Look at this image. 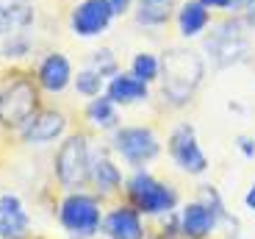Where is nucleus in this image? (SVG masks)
Returning <instances> with one entry per match:
<instances>
[{"mask_svg":"<svg viewBox=\"0 0 255 239\" xmlns=\"http://www.w3.org/2000/svg\"><path fill=\"white\" fill-rule=\"evenodd\" d=\"M161 81H164V97L172 106L189 103L197 84L203 81V58L180 47L166 50L161 58Z\"/></svg>","mask_w":255,"mask_h":239,"instance_id":"nucleus-1","label":"nucleus"},{"mask_svg":"<svg viewBox=\"0 0 255 239\" xmlns=\"http://www.w3.org/2000/svg\"><path fill=\"white\" fill-rule=\"evenodd\" d=\"M53 173L61 189L67 192H81L92 178V148L83 134L67 136L56 150L53 159Z\"/></svg>","mask_w":255,"mask_h":239,"instance_id":"nucleus-2","label":"nucleus"},{"mask_svg":"<svg viewBox=\"0 0 255 239\" xmlns=\"http://www.w3.org/2000/svg\"><path fill=\"white\" fill-rule=\"evenodd\" d=\"M103 209L100 198L89 192H67L58 206V223L72 239H92L103 231Z\"/></svg>","mask_w":255,"mask_h":239,"instance_id":"nucleus-3","label":"nucleus"},{"mask_svg":"<svg viewBox=\"0 0 255 239\" xmlns=\"http://www.w3.org/2000/svg\"><path fill=\"white\" fill-rule=\"evenodd\" d=\"M128 201L139 214L155 217V214H169L178 206V192L172 187L161 184L158 178L147 173V170H136L128 178Z\"/></svg>","mask_w":255,"mask_h":239,"instance_id":"nucleus-4","label":"nucleus"},{"mask_svg":"<svg viewBox=\"0 0 255 239\" xmlns=\"http://www.w3.org/2000/svg\"><path fill=\"white\" fill-rule=\"evenodd\" d=\"M111 148L122 162H128L133 170H141L161 153V142L153 128L144 125H122L111 136Z\"/></svg>","mask_w":255,"mask_h":239,"instance_id":"nucleus-5","label":"nucleus"},{"mask_svg":"<svg viewBox=\"0 0 255 239\" xmlns=\"http://www.w3.org/2000/svg\"><path fill=\"white\" fill-rule=\"evenodd\" d=\"M36 106H39V92L33 86V81L14 78L0 89V125L19 131L39 111Z\"/></svg>","mask_w":255,"mask_h":239,"instance_id":"nucleus-6","label":"nucleus"},{"mask_svg":"<svg viewBox=\"0 0 255 239\" xmlns=\"http://www.w3.org/2000/svg\"><path fill=\"white\" fill-rule=\"evenodd\" d=\"M205 50H208L211 61L217 67H230L242 61L244 53H247V36L242 31V22L239 19H225L219 22L211 36L205 39Z\"/></svg>","mask_w":255,"mask_h":239,"instance_id":"nucleus-7","label":"nucleus"},{"mask_svg":"<svg viewBox=\"0 0 255 239\" xmlns=\"http://www.w3.org/2000/svg\"><path fill=\"white\" fill-rule=\"evenodd\" d=\"M114 11L106 0H81L70 11V31L78 39H95L111 28Z\"/></svg>","mask_w":255,"mask_h":239,"instance_id":"nucleus-8","label":"nucleus"},{"mask_svg":"<svg viewBox=\"0 0 255 239\" xmlns=\"http://www.w3.org/2000/svg\"><path fill=\"white\" fill-rule=\"evenodd\" d=\"M166 148H169L172 162L178 164L183 173L203 175L205 170H208V159H205L203 148H200V142H197V134H194V128H191L189 123H180L178 128L169 134Z\"/></svg>","mask_w":255,"mask_h":239,"instance_id":"nucleus-9","label":"nucleus"},{"mask_svg":"<svg viewBox=\"0 0 255 239\" xmlns=\"http://www.w3.org/2000/svg\"><path fill=\"white\" fill-rule=\"evenodd\" d=\"M67 114L56 109H39L36 114L28 120L22 128H19V136L25 145H50L56 139H61L64 131H67Z\"/></svg>","mask_w":255,"mask_h":239,"instance_id":"nucleus-10","label":"nucleus"},{"mask_svg":"<svg viewBox=\"0 0 255 239\" xmlns=\"http://www.w3.org/2000/svg\"><path fill=\"white\" fill-rule=\"evenodd\" d=\"M72 64L64 53H47L36 67V84L50 95H61L72 84Z\"/></svg>","mask_w":255,"mask_h":239,"instance_id":"nucleus-11","label":"nucleus"},{"mask_svg":"<svg viewBox=\"0 0 255 239\" xmlns=\"http://www.w3.org/2000/svg\"><path fill=\"white\" fill-rule=\"evenodd\" d=\"M31 234V217L14 192L0 195V239H25Z\"/></svg>","mask_w":255,"mask_h":239,"instance_id":"nucleus-12","label":"nucleus"},{"mask_svg":"<svg viewBox=\"0 0 255 239\" xmlns=\"http://www.w3.org/2000/svg\"><path fill=\"white\" fill-rule=\"evenodd\" d=\"M103 234L106 239H144L141 214L133 206H114L103 217Z\"/></svg>","mask_w":255,"mask_h":239,"instance_id":"nucleus-13","label":"nucleus"},{"mask_svg":"<svg viewBox=\"0 0 255 239\" xmlns=\"http://www.w3.org/2000/svg\"><path fill=\"white\" fill-rule=\"evenodd\" d=\"M219 223V214L211 206H205L203 201H194L189 206L180 209V231L191 239H203L208 237Z\"/></svg>","mask_w":255,"mask_h":239,"instance_id":"nucleus-14","label":"nucleus"},{"mask_svg":"<svg viewBox=\"0 0 255 239\" xmlns=\"http://www.w3.org/2000/svg\"><path fill=\"white\" fill-rule=\"evenodd\" d=\"M106 95H109L117 106H133V103L147 100L150 89H147L144 81H139V78L130 75V72H117L114 78H109V84H106Z\"/></svg>","mask_w":255,"mask_h":239,"instance_id":"nucleus-15","label":"nucleus"},{"mask_svg":"<svg viewBox=\"0 0 255 239\" xmlns=\"http://www.w3.org/2000/svg\"><path fill=\"white\" fill-rule=\"evenodd\" d=\"M89 181L95 184L97 195L106 198V195H114L117 189H122V173L106 153H97V156H92V178Z\"/></svg>","mask_w":255,"mask_h":239,"instance_id":"nucleus-16","label":"nucleus"},{"mask_svg":"<svg viewBox=\"0 0 255 239\" xmlns=\"http://www.w3.org/2000/svg\"><path fill=\"white\" fill-rule=\"evenodd\" d=\"M211 25V11L203 0H186L178 11V31L180 36L191 39V36H200L205 28Z\"/></svg>","mask_w":255,"mask_h":239,"instance_id":"nucleus-17","label":"nucleus"},{"mask_svg":"<svg viewBox=\"0 0 255 239\" xmlns=\"http://www.w3.org/2000/svg\"><path fill=\"white\" fill-rule=\"evenodd\" d=\"M86 120H89V125H95V128H100V131H117L120 128V111H117V103L109 95L92 97L89 106H86Z\"/></svg>","mask_w":255,"mask_h":239,"instance_id":"nucleus-18","label":"nucleus"},{"mask_svg":"<svg viewBox=\"0 0 255 239\" xmlns=\"http://www.w3.org/2000/svg\"><path fill=\"white\" fill-rule=\"evenodd\" d=\"M72 86H75V92L81 97H100L103 92H106V78L100 75V72H95L92 67H83L81 72H78L75 78H72Z\"/></svg>","mask_w":255,"mask_h":239,"instance_id":"nucleus-19","label":"nucleus"},{"mask_svg":"<svg viewBox=\"0 0 255 239\" xmlns=\"http://www.w3.org/2000/svg\"><path fill=\"white\" fill-rule=\"evenodd\" d=\"M130 75H136L139 81H144V84H153V81H158L161 78V58H155L153 53H136L133 58H130Z\"/></svg>","mask_w":255,"mask_h":239,"instance_id":"nucleus-20","label":"nucleus"},{"mask_svg":"<svg viewBox=\"0 0 255 239\" xmlns=\"http://www.w3.org/2000/svg\"><path fill=\"white\" fill-rule=\"evenodd\" d=\"M172 14V6H161V3H139L136 6V22L139 25H147V28H158L164 25L166 19Z\"/></svg>","mask_w":255,"mask_h":239,"instance_id":"nucleus-21","label":"nucleus"},{"mask_svg":"<svg viewBox=\"0 0 255 239\" xmlns=\"http://www.w3.org/2000/svg\"><path fill=\"white\" fill-rule=\"evenodd\" d=\"M89 67L95 72H100L103 78H114L117 72V58H114V53L109 50V47H103V50H95L92 53V58H89Z\"/></svg>","mask_w":255,"mask_h":239,"instance_id":"nucleus-22","label":"nucleus"},{"mask_svg":"<svg viewBox=\"0 0 255 239\" xmlns=\"http://www.w3.org/2000/svg\"><path fill=\"white\" fill-rule=\"evenodd\" d=\"M28 50H31V39L22 31H14L3 39V56L6 58H19V56H25Z\"/></svg>","mask_w":255,"mask_h":239,"instance_id":"nucleus-23","label":"nucleus"},{"mask_svg":"<svg viewBox=\"0 0 255 239\" xmlns=\"http://www.w3.org/2000/svg\"><path fill=\"white\" fill-rule=\"evenodd\" d=\"M8 33H14V22H11V14H8V6L0 3V39H6Z\"/></svg>","mask_w":255,"mask_h":239,"instance_id":"nucleus-24","label":"nucleus"},{"mask_svg":"<svg viewBox=\"0 0 255 239\" xmlns=\"http://www.w3.org/2000/svg\"><path fill=\"white\" fill-rule=\"evenodd\" d=\"M111 6V11H114V17H122V14H128L130 8H133V0H106Z\"/></svg>","mask_w":255,"mask_h":239,"instance_id":"nucleus-25","label":"nucleus"},{"mask_svg":"<svg viewBox=\"0 0 255 239\" xmlns=\"http://www.w3.org/2000/svg\"><path fill=\"white\" fill-rule=\"evenodd\" d=\"M239 150H242L247 159H255V139H250V136H239Z\"/></svg>","mask_w":255,"mask_h":239,"instance_id":"nucleus-26","label":"nucleus"},{"mask_svg":"<svg viewBox=\"0 0 255 239\" xmlns=\"http://www.w3.org/2000/svg\"><path fill=\"white\" fill-rule=\"evenodd\" d=\"M244 19L250 28H255V0H244Z\"/></svg>","mask_w":255,"mask_h":239,"instance_id":"nucleus-27","label":"nucleus"},{"mask_svg":"<svg viewBox=\"0 0 255 239\" xmlns=\"http://www.w3.org/2000/svg\"><path fill=\"white\" fill-rule=\"evenodd\" d=\"M208 8H233L236 6V0H203Z\"/></svg>","mask_w":255,"mask_h":239,"instance_id":"nucleus-28","label":"nucleus"},{"mask_svg":"<svg viewBox=\"0 0 255 239\" xmlns=\"http://www.w3.org/2000/svg\"><path fill=\"white\" fill-rule=\"evenodd\" d=\"M244 203H247V209H250V212H255V184L250 187V192L244 195Z\"/></svg>","mask_w":255,"mask_h":239,"instance_id":"nucleus-29","label":"nucleus"},{"mask_svg":"<svg viewBox=\"0 0 255 239\" xmlns=\"http://www.w3.org/2000/svg\"><path fill=\"white\" fill-rule=\"evenodd\" d=\"M139 3H161V6H172V0H139Z\"/></svg>","mask_w":255,"mask_h":239,"instance_id":"nucleus-30","label":"nucleus"}]
</instances>
